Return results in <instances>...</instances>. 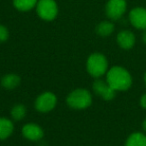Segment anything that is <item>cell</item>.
Returning a JSON list of instances; mask_svg holds the SVG:
<instances>
[{
	"label": "cell",
	"instance_id": "cell-1",
	"mask_svg": "<svg viewBox=\"0 0 146 146\" xmlns=\"http://www.w3.org/2000/svg\"><path fill=\"white\" fill-rule=\"evenodd\" d=\"M106 82L115 91H123L131 86L132 79L126 69L120 66H114L107 72Z\"/></svg>",
	"mask_w": 146,
	"mask_h": 146
},
{
	"label": "cell",
	"instance_id": "cell-2",
	"mask_svg": "<svg viewBox=\"0 0 146 146\" xmlns=\"http://www.w3.org/2000/svg\"><path fill=\"white\" fill-rule=\"evenodd\" d=\"M69 107L73 109H85L92 103V96L86 89H76L68 95L66 99Z\"/></svg>",
	"mask_w": 146,
	"mask_h": 146
},
{
	"label": "cell",
	"instance_id": "cell-3",
	"mask_svg": "<svg viewBox=\"0 0 146 146\" xmlns=\"http://www.w3.org/2000/svg\"><path fill=\"white\" fill-rule=\"evenodd\" d=\"M87 71L93 77H100L106 72L108 67L107 59L103 54L93 53L87 60Z\"/></svg>",
	"mask_w": 146,
	"mask_h": 146
},
{
	"label": "cell",
	"instance_id": "cell-4",
	"mask_svg": "<svg viewBox=\"0 0 146 146\" xmlns=\"http://www.w3.org/2000/svg\"><path fill=\"white\" fill-rule=\"evenodd\" d=\"M36 11L41 19L51 21L56 18L58 7L54 0H39L36 5Z\"/></svg>",
	"mask_w": 146,
	"mask_h": 146
},
{
	"label": "cell",
	"instance_id": "cell-5",
	"mask_svg": "<svg viewBox=\"0 0 146 146\" xmlns=\"http://www.w3.org/2000/svg\"><path fill=\"white\" fill-rule=\"evenodd\" d=\"M57 98L52 92H44L37 97L35 108L40 112H49L55 107Z\"/></svg>",
	"mask_w": 146,
	"mask_h": 146
},
{
	"label": "cell",
	"instance_id": "cell-6",
	"mask_svg": "<svg viewBox=\"0 0 146 146\" xmlns=\"http://www.w3.org/2000/svg\"><path fill=\"white\" fill-rule=\"evenodd\" d=\"M126 10L125 0H109L106 4V14L110 19L117 20Z\"/></svg>",
	"mask_w": 146,
	"mask_h": 146
},
{
	"label": "cell",
	"instance_id": "cell-7",
	"mask_svg": "<svg viewBox=\"0 0 146 146\" xmlns=\"http://www.w3.org/2000/svg\"><path fill=\"white\" fill-rule=\"evenodd\" d=\"M129 19L131 24L137 29H146V9L137 7L130 11Z\"/></svg>",
	"mask_w": 146,
	"mask_h": 146
},
{
	"label": "cell",
	"instance_id": "cell-8",
	"mask_svg": "<svg viewBox=\"0 0 146 146\" xmlns=\"http://www.w3.org/2000/svg\"><path fill=\"white\" fill-rule=\"evenodd\" d=\"M93 90L96 94L101 96L104 100H112L115 97V90L107 83L102 80H96L93 83Z\"/></svg>",
	"mask_w": 146,
	"mask_h": 146
},
{
	"label": "cell",
	"instance_id": "cell-9",
	"mask_svg": "<svg viewBox=\"0 0 146 146\" xmlns=\"http://www.w3.org/2000/svg\"><path fill=\"white\" fill-rule=\"evenodd\" d=\"M22 134L25 138L31 141H37L43 137V130L39 125L34 123H28L23 126Z\"/></svg>",
	"mask_w": 146,
	"mask_h": 146
},
{
	"label": "cell",
	"instance_id": "cell-10",
	"mask_svg": "<svg viewBox=\"0 0 146 146\" xmlns=\"http://www.w3.org/2000/svg\"><path fill=\"white\" fill-rule=\"evenodd\" d=\"M117 42L123 49H130L135 43V36L131 31L123 30L117 35Z\"/></svg>",
	"mask_w": 146,
	"mask_h": 146
},
{
	"label": "cell",
	"instance_id": "cell-11",
	"mask_svg": "<svg viewBox=\"0 0 146 146\" xmlns=\"http://www.w3.org/2000/svg\"><path fill=\"white\" fill-rule=\"evenodd\" d=\"M13 123L7 118H0V140L6 139L12 134Z\"/></svg>",
	"mask_w": 146,
	"mask_h": 146
},
{
	"label": "cell",
	"instance_id": "cell-12",
	"mask_svg": "<svg viewBox=\"0 0 146 146\" xmlns=\"http://www.w3.org/2000/svg\"><path fill=\"white\" fill-rule=\"evenodd\" d=\"M20 84V77L16 74H7L1 79V85L6 89H14Z\"/></svg>",
	"mask_w": 146,
	"mask_h": 146
},
{
	"label": "cell",
	"instance_id": "cell-13",
	"mask_svg": "<svg viewBox=\"0 0 146 146\" xmlns=\"http://www.w3.org/2000/svg\"><path fill=\"white\" fill-rule=\"evenodd\" d=\"M125 146H146V136L142 133H133L128 137Z\"/></svg>",
	"mask_w": 146,
	"mask_h": 146
},
{
	"label": "cell",
	"instance_id": "cell-14",
	"mask_svg": "<svg viewBox=\"0 0 146 146\" xmlns=\"http://www.w3.org/2000/svg\"><path fill=\"white\" fill-rule=\"evenodd\" d=\"M38 0H13V4L20 11H29L37 5Z\"/></svg>",
	"mask_w": 146,
	"mask_h": 146
},
{
	"label": "cell",
	"instance_id": "cell-15",
	"mask_svg": "<svg viewBox=\"0 0 146 146\" xmlns=\"http://www.w3.org/2000/svg\"><path fill=\"white\" fill-rule=\"evenodd\" d=\"M114 30V25L109 21H103V22L99 23L96 27V32L100 36H108L110 35Z\"/></svg>",
	"mask_w": 146,
	"mask_h": 146
},
{
	"label": "cell",
	"instance_id": "cell-16",
	"mask_svg": "<svg viewBox=\"0 0 146 146\" xmlns=\"http://www.w3.org/2000/svg\"><path fill=\"white\" fill-rule=\"evenodd\" d=\"M26 115V108L22 104H17L13 106L11 110V116L14 120H21L25 117Z\"/></svg>",
	"mask_w": 146,
	"mask_h": 146
},
{
	"label": "cell",
	"instance_id": "cell-17",
	"mask_svg": "<svg viewBox=\"0 0 146 146\" xmlns=\"http://www.w3.org/2000/svg\"><path fill=\"white\" fill-rule=\"evenodd\" d=\"M9 32L8 29L3 25H0V42H4L8 39Z\"/></svg>",
	"mask_w": 146,
	"mask_h": 146
},
{
	"label": "cell",
	"instance_id": "cell-18",
	"mask_svg": "<svg viewBox=\"0 0 146 146\" xmlns=\"http://www.w3.org/2000/svg\"><path fill=\"white\" fill-rule=\"evenodd\" d=\"M140 104H141V106L144 109H146V94H144L141 97V99H140Z\"/></svg>",
	"mask_w": 146,
	"mask_h": 146
},
{
	"label": "cell",
	"instance_id": "cell-19",
	"mask_svg": "<svg viewBox=\"0 0 146 146\" xmlns=\"http://www.w3.org/2000/svg\"><path fill=\"white\" fill-rule=\"evenodd\" d=\"M142 38H143V42L145 43L146 44V31L145 32H144V34H143V37H142Z\"/></svg>",
	"mask_w": 146,
	"mask_h": 146
},
{
	"label": "cell",
	"instance_id": "cell-20",
	"mask_svg": "<svg viewBox=\"0 0 146 146\" xmlns=\"http://www.w3.org/2000/svg\"><path fill=\"white\" fill-rule=\"evenodd\" d=\"M143 129L146 131V119L144 120V122H143Z\"/></svg>",
	"mask_w": 146,
	"mask_h": 146
},
{
	"label": "cell",
	"instance_id": "cell-21",
	"mask_svg": "<svg viewBox=\"0 0 146 146\" xmlns=\"http://www.w3.org/2000/svg\"><path fill=\"white\" fill-rule=\"evenodd\" d=\"M144 80H145V84H146V73H145V77H144Z\"/></svg>",
	"mask_w": 146,
	"mask_h": 146
}]
</instances>
